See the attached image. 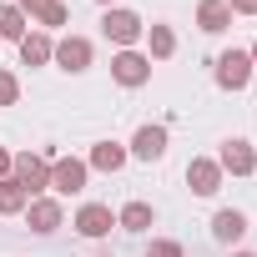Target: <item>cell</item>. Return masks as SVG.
<instances>
[{"label": "cell", "instance_id": "6da1fadb", "mask_svg": "<svg viewBox=\"0 0 257 257\" xmlns=\"http://www.w3.org/2000/svg\"><path fill=\"white\" fill-rule=\"evenodd\" d=\"M222 81H227V86H242V81H247V61H242V56H227V61H222Z\"/></svg>", "mask_w": 257, "mask_h": 257}, {"label": "cell", "instance_id": "7a4b0ae2", "mask_svg": "<svg viewBox=\"0 0 257 257\" xmlns=\"http://www.w3.org/2000/svg\"><path fill=\"white\" fill-rule=\"evenodd\" d=\"M137 152L142 157H162V132H142L137 137Z\"/></svg>", "mask_w": 257, "mask_h": 257}, {"label": "cell", "instance_id": "3957f363", "mask_svg": "<svg viewBox=\"0 0 257 257\" xmlns=\"http://www.w3.org/2000/svg\"><path fill=\"white\" fill-rule=\"evenodd\" d=\"M217 232H222V237H237V232H242V217H237V212H222V217H217Z\"/></svg>", "mask_w": 257, "mask_h": 257}, {"label": "cell", "instance_id": "277c9868", "mask_svg": "<svg viewBox=\"0 0 257 257\" xmlns=\"http://www.w3.org/2000/svg\"><path fill=\"white\" fill-rule=\"evenodd\" d=\"M81 227H86V232H106V212H86Z\"/></svg>", "mask_w": 257, "mask_h": 257}]
</instances>
